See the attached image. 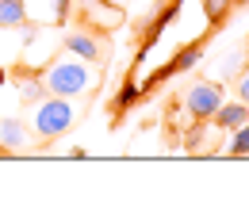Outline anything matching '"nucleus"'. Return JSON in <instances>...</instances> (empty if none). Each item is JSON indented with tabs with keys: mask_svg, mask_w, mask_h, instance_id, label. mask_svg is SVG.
<instances>
[{
	"mask_svg": "<svg viewBox=\"0 0 249 222\" xmlns=\"http://www.w3.org/2000/svg\"><path fill=\"white\" fill-rule=\"evenodd\" d=\"M42 81H46V92L54 96H89L100 85V73H96L92 62H85V58H77V54H69L65 50L62 58H54V62L42 69Z\"/></svg>",
	"mask_w": 249,
	"mask_h": 222,
	"instance_id": "f257e3e1",
	"label": "nucleus"
},
{
	"mask_svg": "<svg viewBox=\"0 0 249 222\" xmlns=\"http://www.w3.org/2000/svg\"><path fill=\"white\" fill-rule=\"evenodd\" d=\"M77 119H81V103H77V96L46 92L42 100H35V107H31V130L38 134V138H46V142L58 138V134H65Z\"/></svg>",
	"mask_w": 249,
	"mask_h": 222,
	"instance_id": "f03ea898",
	"label": "nucleus"
},
{
	"mask_svg": "<svg viewBox=\"0 0 249 222\" xmlns=\"http://www.w3.org/2000/svg\"><path fill=\"white\" fill-rule=\"evenodd\" d=\"M218 107H222V85H218V81H196V85H188L184 111L192 119L207 123V119H215Z\"/></svg>",
	"mask_w": 249,
	"mask_h": 222,
	"instance_id": "7ed1b4c3",
	"label": "nucleus"
},
{
	"mask_svg": "<svg viewBox=\"0 0 249 222\" xmlns=\"http://www.w3.org/2000/svg\"><path fill=\"white\" fill-rule=\"evenodd\" d=\"M62 46L69 50V54H77V58L92 62V65L104 62V42H100L92 31H73V34H65V42H62Z\"/></svg>",
	"mask_w": 249,
	"mask_h": 222,
	"instance_id": "20e7f679",
	"label": "nucleus"
},
{
	"mask_svg": "<svg viewBox=\"0 0 249 222\" xmlns=\"http://www.w3.org/2000/svg\"><path fill=\"white\" fill-rule=\"evenodd\" d=\"M27 146H31V123H23V119H0V150L23 154Z\"/></svg>",
	"mask_w": 249,
	"mask_h": 222,
	"instance_id": "39448f33",
	"label": "nucleus"
},
{
	"mask_svg": "<svg viewBox=\"0 0 249 222\" xmlns=\"http://www.w3.org/2000/svg\"><path fill=\"white\" fill-rule=\"evenodd\" d=\"M215 123H218V130H238L242 123H249V103L246 100H238V103L222 100V107L215 111Z\"/></svg>",
	"mask_w": 249,
	"mask_h": 222,
	"instance_id": "423d86ee",
	"label": "nucleus"
},
{
	"mask_svg": "<svg viewBox=\"0 0 249 222\" xmlns=\"http://www.w3.org/2000/svg\"><path fill=\"white\" fill-rule=\"evenodd\" d=\"M85 16H89V23H100V27H115L119 19H123V12H119V4H111V0H85Z\"/></svg>",
	"mask_w": 249,
	"mask_h": 222,
	"instance_id": "0eeeda50",
	"label": "nucleus"
},
{
	"mask_svg": "<svg viewBox=\"0 0 249 222\" xmlns=\"http://www.w3.org/2000/svg\"><path fill=\"white\" fill-rule=\"evenodd\" d=\"M27 23V0H0V31Z\"/></svg>",
	"mask_w": 249,
	"mask_h": 222,
	"instance_id": "6e6552de",
	"label": "nucleus"
},
{
	"mask_svg": "<svg viewBox=\"0 0 249 222\" xmlns=\"http://www.w3.org/2000/svg\"><path fill=\"white\" fill-rule=\"evenodd\" d=\"M242 69H246V50L238 46V50H230V54L215 65V81H218V85H222V81H234Z\"/></svg>",
	"mask_w": 249,
	"mask_h": 222,
	"instance_id": "1a4fd4ad",
	"label": "nucleus"
},
{
	"mask_svg": "<svg viewBox=\"0 0 249 222\" xmlns=\"http://www.w3.org/2000/svg\"><path fill=\"white\" fill-rule=\"evenodd\" d=\"M19 96H23V103L42 100V96H46V81H42V77H19Z\"/></svg>",
	"mask_w": 249,
	"mask_h": 222,
	"instance_id": "9d476101",
	"label": "nucleus"
},
{
	"mask_svg": "<svg viewBox=\"0 0 249 222\" xmlns=\"http://www.w3.org/2000/svg\"><path fill=\"white\" fill-rule=\"evenodd\" d=\"M234 142H230V154L234 157H249V123H242L238 130H230Z\"/></svg>",
	"mask_w": 249,
	"mask_h": 222,
	"instance_id": "9b49d317",
	"label": "nucleus"
},
{
	"mask_svg": "<svg viewBox=\"0 0 249 222\" xmlns=\"http://www.w3.org/2000/svg\"><path fill=\"white\" fill-rule=\"evenodd\" d=\"M199 58H203V50H199V46L180 50V54H177V69H192V65H199Z\"/></svg>",
	"mask_w": 249,
	"mask_h": 222,
	"instance_id": "f8f14e48",
	"label": "nucleus"
},
{
	"mask_svg": "<svg viewBox=\"0 0 249 222\" xmlns=\"http://www.w3.org/2000/svg\"><path fill=\"white\" fill-rule=\"evenodd\" d=\"M230 4H234V0H203V8H207V16H211V19H222Z\"/></svg>",
	"mask_w": 249,
	"mask_h": 222,
	"instance_id": "ddd939ff",
	"label": "nucleus"
},
{
	"mask_svg": "<svg viewBox=\"0 0 249 222\" xmlns=\"http://www.w3.org/2000/svg\"><path fill=\"white\" fill-rule=\"evenodd\" d=\"M238 96H242V100L249 103V65L242 69V77H238Z\"/></svg>",
	"mask_w": 249,
	"mask_h": 222,
	"instance_id": "4468645a",
	"label": "nucleus"
},
{
	"mask_svg": "<svg viewBox=\"0 0 249 222\" xmlns=\"http://www.w3.org/2000/svg\"><path fill=\"white\" fill-rule=\"evenodd\" d=\"M134 96H138V88H134V85H126L123 92H119V103H123V107H130V103H134Z\"/></svg>",
	"mask_w": 249,
	"mask_h": 222,
	"instance_id": "2eb2a0df",
	"label": "nucleus"
},
{
	"mask_svg": "<svg viewBox=\"0 0 249 222\" xmlns=\"http://www.w3.org/2000/svg\"><path fill=\"white\" fill-rule=\"evenodd\" d=\"M0 85H4V69H0Z\"/></svg>",
	"mask_w": 249,
	"mask_h": 222,
	"instance_id": "dca6fc26",
	"label": "nucleus"
},
{
	"mask_svg": "<svg viewBox=\"0 0 249 222\" xmlns=\"http://www.w3.org/2000/svg\"><path fill=\"white\" fill-rule=\"evenodd\" d=\"M111 4H119V0H111Z\"/></svg>",
	"mask_w": 249,
	"mask_h": 222,
	"instance_id": "f3484780",
	"label": "nucleus"
}]
</instances>
